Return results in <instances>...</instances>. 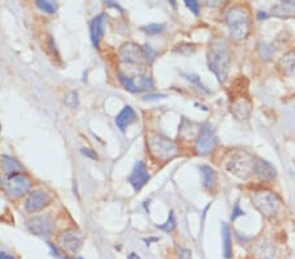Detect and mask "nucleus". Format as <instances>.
Listing matches in <instances>:
<instances>
[{"instance_id":"f257e3e1","label":"nucleus","mask_w":295,"mask_h":259,"mask_svg":"<svg viewBox=\"0 0 295 259\" xmlns=\"http://www.w3.org/2000/svg\"><path fill=\"white\" fill-rule=\"evenodd\" d=\"M226 24L230 30L231 37L242 41L248 37L251 32V16L248 9L244 7H232L226 13Z\"/></svg>"},{"instance_id":"f03ea898","label":"nucleus","mask_w":295,"mask_h":259,"mask_svg":"<svg viewBox=\"0 0 295 259\" xmlns=\"http://www.w3.org/2000/svg\"><path fill=\"white\" fill-rule=\"evenodd\" d=\"M147 147L152 158L160 163H168L180 153L177 144L161 134H150L147 136Z\"/></svg>"},{"instance_id":"7ed1b4c3","label":"nucleus","mask_w":295,"mask_h":259,"mask_svg":"<svg viewBox=\"0 0 295 259\" xmlns=\"http://www.w3.org/2000/svg\"><path fill=\"white\" fill-rule=\"evenodd\" d=\"M208 66L209 70L215 75V77L220 83H225L230 72L231 58L227 46L225 42L219 41L211 46L208 54Z\"/></svg>"},{"instance_id":"20e7f679","label":"nucleus","mask_w":295,"mask_h":259,"mask_svg":"<svg viewBox=\"0 0 295 259\" xmlns=\"http://www.w3.org/2000/svg\"><path fill=\"white\" fill-rule=\"evenodd\" d=\"M254 158L247 151H235L230 154L226 168L239 178H248L254 170Z\"/></svg>"},{"instance_id":"39448f33","label":"nucleus","mask_w":295,"mask_h":259,"mask_svg":"<svg viewBox=\"0 0 295 259\" xmlns=\"http://www.w3.org/2000/svg\"><path fill=\"white\" fill-rule=\"evenodd\" d=\"M253 207L265 217H273L281 208V201L274 192L269 190H257L251 195Z\"/></svg>"},{"instance_id":"423d86ee","label":"nucleus","mask_w":295,"mask_h":259,"mask_svg":"<svg viewBox=\"0 0 295 259\" xmlns=\"http://www.w3.org/2000/svg\"><path fill=\"white\" fill-rule=\"evenodd\" d=\"M30 187H32V180L24 173L8 175V178L2 182L4 194L13 201L23 198L27 192H29Z\"/></svg>"},{"instance_id":"0eeeda50","label":"nucleus","mask_w":295,"mask_h":259,"mask_svg":"<svg viewBox=\"0 0 295 259\" xmlns=\"http://www.w3.org/2000/svg\"><path fill=\"white\" fill-rule=\"evenodd\" d=\"M118 80L123 85L126 90L132 93H140V92H147L154 88V82L151 76L144 75V73H138V75H126L123 72H118Z\"/></svg>"},{"instance_id":"6e6552de","label":"nucleus","mask_w":295,"mask_h":259,"mask_svg":"<svg viewBox=\"0 0 295 259\" xmlns=\"http://www.w3.org/2000/svg\"><path fill=\"white\" fill-rule=\"evenodd\" d=\"M218 137H216L214 127L209 123L201 126V131L196 139V151L201 156H208L215 149Z\"/></svg>"},{"instance_id":"1a4fd4ad","label":"nucleus","mask_w":295,"mask_h":259,"mask_svg":"<svg viewBox=\"0 0 295 259\" xmlns=\"http://www.w3.org/2000/svg\"><path fill=\"white\" fill-rule=\"evenodd\" d=\"M120 59L127 66H143V63L146 61V56H144L143 53V47L139 46L137 44H133V42H129V44H125L120 49Z\"/></svg>"},{"instance_id":"9d476101","label":"nucleus","mask_w":295,"mask_h":259,"mask_svg":"<svg viewBox=\"0 0 295 259\" xmlns=\"http://www.w3.org/2000/svg\"><path fill=\"white\" fill-rule=\"evenodd\" d=\"M53 198L49 192L45 190L37 189L33 190L28 194L27 201H25V210L29 213H35L46 208L50 203H51Z\"/></svg>"},{"instance_id":"9b49d317","label":"nucleus","mask_w":295,"mask_h":259,"mask_svg":"<svg viewBox=\"0 0 295 259\" xmlns=\"http://www.w3.org/2000/svg\"><path fill=\"white\" fill-rule=\"evenodd\" d=\"M59 245L61 248L68 254H78L83 246V238L79 233L72 229L65 230L59 236Z\"/></svg>"},{"instance_id":"f8f14e48","label":"nucleus","mask_w":295,"mask_h":259,"mask_svg":"<svg viewBox=\"0 0 295 259\" xmlns=\"http://www.w3.org/2000/svg\"><path fill=\"white\" fill-rule=\"evenodd\" d=\"M30 233L40 237H47L53 232V223L47 216H33L27 222Z\"/></svg>"},{"instance_id":"ddd939ff","label":"nucleus","mask_w":295,"mask_h":259,"mask_svg":"<svg viewBox=\"0 0 295 259\" xmlns=\"http://www.w3.org/2000/svg\"><path fill=\"white\" fill-rule=\"evenodd\" d=\"M149 180L150 174L149 172H147L146 164H144L143 161H138V163L134 165V168H133L132 174L129 175L127 182L132 185V187L135 190V191H139L140 189H143L144 185L149 182Z\"/></svg>"},{"instance_id":"4468645a","label":"nucleus","mask_w":295,"mask_h":259,"mask_svg":"<svg viewBox=\"0 0 295 259\" xmlns=\"http://www.w3.org/2000/svg\"><path fill=\"white\" fill-rule=\"evenodd\" d=\"M254 175L263 182H272L277 175L275 168L266 160H256L254 163Z\"/></svg>"},{"instance_id":"2eb2a0df","label":"nucleus","mask_w":295,"mask_h":259,"mask_svg":"<svg viewBox=\"0 0 295 259\" xmlns=\"http://www.w3.org/2000/svg\"><path fill=\"white\" fill-rule=\"evenodd\" d=\"M252 253L256 259H274L277 255L274 244L269 240H261L257 242L252 249Z\"/></svg>"},{"instance_id":"dca6fc26","label":"nucleus","mask_w":295,"mask_h":259,"mask_svg":"<svg viewBox=\"0 0 295 259\" xmlns=\"http://www.w3.org/2000/svg\"><path fill=\"white\" fill-rule=\"evenodd\" d=\"M104 32H105V16L101 13V15L96 16L89 24V34H91V41L95 47H99L100 42L104 37Z\"/></svg>"},{"instance_id":"f3484780","label":"nucleus","mask_w":295,"mask_h":259,"mask_svg":"<svg viewBox=\"0 0 295 259\" xmlns=\"http://www.w3.org/2000/svg\"><path fill=\"white\" fill-rule=\"evenodd\" d=\"M134 122H137V113H135L132 106H125L120 111V114L116 116V125H117V127L122 132H125L126 128Z\"/></svg>"},{"instance_id":"a211bd4d","label":"nucleus","mask_w":295,"mask_h":259,"mask_svg":"<svg viewBox=\"0 0 295 259\" xmlns=\"http://www.w3.org/2000/svg\"><path fill=\"white\" fill-rule=\"evenodd\" d=\"M251 102L246 98L237 99V101H235L234 104H232V106H231V111H232V114H234L239 121L247 119L249 114H251Z\"/></svg>"},{"instance_id":"6ab92c4d","label":"nucleus","mask_w":295,"mask_h":259,"mask_svg":"<svg viewBox=\"0 0 295 259\" xmlns=\"http://www.w3.org/2000/svg\"><path fill=\"white\" fill-rule=\"evenodd\" d=\"M199 131H201V126H198L197 123L190 122L188 119H182L180 128H178V135L182 137V139H194L198 136Z\"/></svg>"},{"instance_id":"aec40b11","label":"nucleus","mask_w":295,"mask_h":259,"mask_svg":"<svg viewBox=\"0 0 295 259\" xmlns=\"http://www.w3.org/2000/svg\"><path fill=\"white\" fill-rule=\"evenodd\" d=\"M0 166L4 170V173L8 175L19 174V173L24 172V166L19 163L16 158L11 157V156H2L0 158Z\"/></svg>"},{"instance_id":"412c9836","label":"nucleus","mask_w":295,"mask_h":259,"mask_svg":"<svg viewBox=\"0 0 295 259\" xmlns=\"http://www.w3.org/2000/svg\"><path fill=\"white\" fill-rule=\"evenodd\" d=\"M278 68L284 75L295 77V51L282 56L278 62Z\"/></svg>"},{"instance_id":"4be33fe9","label":"nucleus","mask_w":295,"mask_h":259,"mask_svg":"<svg viewBox=\"0 0 295 259\" xmlns=\"http://www.w3.org/2000/svg\"><path fill=\"white\" fill-rule=\"evenodd\" d=\"M199 172H201L202 185H204L205 189L213 190L216 184V175L213 168L209 165H202L199 166Z\"/></svg>"},{"instance_id":"5701e85b","label":"nucleus","mask_w":295,"mask_h":259,"mask_svg":"<svg viewBox=\"0 0 295 259\" xmlns=\"http://www.w3.org/2000/svg\"><path fill=\"white\" fill-rule=\"evenodd\" d=\"M222 244H223V255L226 259L232 256V241H231L230 227L226 223L222 225Z\"/></svg>"},{"instance_id":"b1692460","label":"nucleus","mask_w":295,"mask_h":259,"mask_svg":"<svg viewBox=\"0 0 295 259\" xmlns=\"http://www.w3.org/2000/svg\"><path fill=\"white\" fill-rule=\"evenodd\" d=\"M35 4L42 12L47 15H54L58 11V6L54 0H35Z\"/></svg>"},{"instance_id":"393cba45","label":"nucleus","mask_w":295,"mask_h":259,"mask_svg":"<svg viewBox=\"0 0 295 259\" xmlns=\"http://www.w3.org/2000/svg\"><path fill=\"white\" fill-rule=\"evenodd\" d=\"M65 104L70 109L78 108V106H79V94H78V92H75V90L68 92L65 97Z\"/></svg>"},{"instance_id":"a878e982","label":"nucleus","mask_w":295,"mask_h":259,"mask_svg":"<svg viewBox=\"0 0 295 259\" xmlns=\"http://www.w3.org/2000/svg\"><path fill=\"white\" fill-rule=\"evenodd\" d=\"M159 228H160L161 230H164V232H172L173 229L176 228V218H175V215H173V212L171 211L170 215H168V218H167V222L164 223V224L161 225H158Z\"/></svg>"},{"instance_id":"bb28decb","label":"nucleus","mask_w":295,"mask_h":259,"mask_svg":"<svg viewBox=\"0 0 295 259\" xmlns=\"http://www.w3.org/2000/svg\"><path fill=\"white\" fill-rule=\"evenodd\" d=\"M259 54H260V56L264 61H270V59L273 58V55H274V51H273L272 47L268 46V45L261 44L260 47H259Z\"/></svg>"},{"instance_id":"cd10ccee","label":"nucleus","mask_w":295,"mask_h":259,"mask_svg":"<svg viewBox=\"0 0 295 259\" xmlns=\"http://www.w3.org/2000/svg\"><path fill=\"white\" fill-rule=\"evenodd\" d=\"M164 30V25L161 24H149L146 27H143V32H146L150 35H156L160 34Z\"/></svg>"},{"instance_id":"c85d7f7f","label":"nucleus","mask_w":295,"mask_h":259,"mask_svg":"<svg viewBox=\"0 0 295 259\" xmlns=\"http://www.w3.org/2000/svg\"><path fill=\"white\" fill-rule=\"evenodd\" d=\"M143 53H144V56H146V61L147 63L151 64L152 62L155 61L156 59V51L154 49H152L150 45H143Z\"/></svg>"},{"instance_id":"c756f323","label":"nucleus","mask_w":295,"mask_h":259,"mask_svg":"<svg viewBox=\"0 0 295 259\" xmlns=\"http://www.w3.org/2000/svg\"><path fill=\"white\" fill-rule=\"evenodd\" d=\"M185 6L190 12H193V15L198 16L199 13V2L198 0H184Z\"/></svg>"},{"instance_id":"7c9ffc66","label":"nucleus","mask_w":295,"mask_h":259,"mask_svg":"<svg viewBox=\"0 0 295 259\" xmlns=\"http://www.w3.org/2000/svg\"><path fill=\"white\" fill-rule=\"evenodd\" d=\"M199 4H204L205 7H208V8H219L220 6L226 3V0H198Z\"/></svg>"},{"instance_id":"2f4dec72","label":"nucleus","mask_w":295,"mask_h":259,"mask_svg":"<svg viewBox=\"0 0 295 259\" xmlns=\"http://www.w3.org/2000/svg\"><path fill=\"white\" fill-rule=\"evenodd\" d=\"M185 77H187L189 82H192L193 84H196V85H198L199 87V89H202V90H205V92H209V89L206 87H205L204 84L201 83V79H199L198 76L197 75H185Z\"/></svg>"},{"instance_id":"473e14b6","label":"nucleus","mask_w":295,"mask_h":259,"mask_svg":"<svg viewBox=\"0 0 295 259\" xmlns=\"http://www.w3.org/2000/svg\"><path fill=\"white\" fill-rule=\"evenodd\" d=\"M177 255L180 259H190V256H192V251L180 246V248H177Z\"/></svg>"},{"instance_id":"72a5a7b5","label":"nucleus","mask_w":295,"mask_h":259,"mask_svg":"<svg viewBox=\"0 0 295 259\" xmlns=\"http://www.w3.org/2000/svg\"><path fill=\"white\" fill-rule=\"evenodd\" d=\"M246 215V212L243 210H240V207H239V204H235V207H234V210H232V215H231V218L232 220H236L237 217H240V216H244Z\"/></svg>"},{"instance_id":"f704fd0d","label":"nucleus","mask_w":295,"mask_h":259,"mask_svg":"<svg viewBox=\"0 0 295 259\" xmlns=\"http://www.w3.org/2000/svg\"><path fill=\"white\" fill-rule=\"evenodd\" d=\"M82 153L84 154V156H87V157L92 158V160H97V158H99V156H97L96 152L92 151V149H89V148H83Z\"/></svg>"},{"instance_id":"c9c22d12","label":"nucleus","mask_w":295,"mask_h":259,"mask_svg":"<svg viewBox=\"0 0 295 259\" xmlns=\"http://www.w3.org/2000/svg\"><path fill=\"white\" fill-rule=\"evenodd\" d=\"M105 3L108 4L109 7H113V8H116V9H118V11L123 12V9L121 8V7H120V4H118L117 2H114V0H105Z\"/></svg>"},{"instance_id":"e433bc0d","label":"nucleus","mask_w":295,"mask_h":259,"mask_svg":"<svg viewBox=\"0 0 295 259\" xmlns=\"http://www.w3.org/2000/svg\"><path fill=\"white\" fill-rule=\"evenodd\" d=\"M47 246H49V248H50V250H51V253H53V255L59 256V251H58V249H57L53 244H47Z\"/></svg>"},{"instance_id":"4c0bfd02","label":"nucleus","mask_w":295,"mask_h":259,"mask_svg":"<svg viewBox=\"0 0 295 259\" xmlns=\"http://www.w3.org/2000/svg\"><path fill=\"white\" fill-rule=\"evenodd\" d=\"M165 97V94H149V96L146 97V99H156V98H164Z\"/></svg>"},{"instance_id":"58836bf2","label":"nucleus","mask_w":295,"mask_h":259,"mask_svg":"<svg viewBox=\"0 0 295 259\" xmlns=\"http://www.w3.org/2000/svg\"><path fill=\"white\" fill-rule=\"evenodd\" d=\"M0 259H15V258L7 253H0Z\"/></svg>"},{"instance_id":"ea45409f","label":"nucleus","mask_w":295,"mask_h":259,"mask_svg":"<svg viewBox=\"0 0 295 259\" xmlns=\"http://www.w3.org/2000/svg\"><path fill=\"white\" fill-rule=\"evenodd\" d=\"M286 6H291V7H295V0H282Z\"/></svg>"},{"instance_id":"a19ab883","label":"nucleus","mask_w":295,"mask_h":259,"mask_svg":"<svg viewBox=\"0 0 295 259\" xmlns=\"http://www.w3.org/2000/svg\"><path fill=\"white\" fill-rule=\"evenodd\" d=\"M127 259H140V258H139V255H138V254L130 253L129 256H127Z\"/></svg>"},{"instance_id":"79ce46f5","label":"nucleus","mask_w":295,"mask_h":259,"mask_svg":"<svg viewBox=\"0 0 295 259\" xmlns=\"http://www.w3.org/2000/svg\"><path fill=\"white\" fill-rule=\"evenodd\" d=\"M168 2H170V4L173 7V8H176V0H168Z\"/></svg>"},{"instance_id":"37998d69","label":"nucleus","mask_w":295,"mask_h":259,"mask_svg":"<svg viewBox=\"0 0 295 259\" xmlns=\"http://www.w3.org/2000/svg\"><path fill=\"white\" fill-rule=\"evenodd\" d=\"M65 259H75V258H70V256H67V258H65ZM78 259H82V258H78Z\"/></svg>"},{"instance_id":"c03bdc74","label":"nucleus","mask_w":295,"mask_h":259,"mask_svg":"<svg viewBox=\"0 0 295 259\" xmlns=\"http://www.w3.org/2000/svg\"><path fill=\"white\" fill-rule=\"evenodd\" d=\"M0 186H2V180H0Z\"/></svg>"},{"instance_id":"a18cd8bd","label":"nucleus","mask_w":295,"mask_h":259,"mask_svg":"<svg viewBox=\"0 0 295 259\" xmlns=\"http://www.w3.org/2000/svg\"><path fill=\"white\" fill-rule=\"evenodd\" d=\"M0 130H2V126H0Z\"/></svg>"}]
</instances>
